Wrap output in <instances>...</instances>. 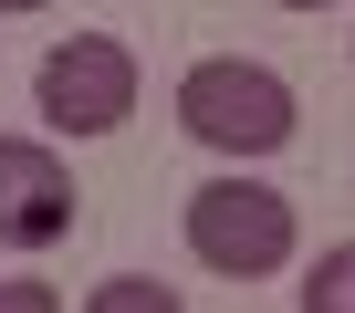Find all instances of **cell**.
<instances>
[{
	"instance_id": "cell-8",
	"label": "cell",
	"mask_w": 355,
	"mask_h": 313,
	"mask_svg": "<svg viewBox=\"0 0 355 313\" xmlns=\"http://www.w3.org/2000/svg\"><path fill=\"white\" fill-rule=\"evenodd\" d=\"M282 11H334V0H282Z\"/></svg>"
},
{
	"instance_id": "cell-5",
	"label": "cell",
	"mask_w": 355,
	"mask_h": 313,
	"mask_svg": "<svg viewBox=\"0 0 355 313\" xmlns=\"http://www.w3.org/2000/svg\"><path fill=\"white\" fill-rule=\"evenodd\" d=\"M303 313H355V240H334V251L303 271Z\"/></svg>"
},
{
	"instance_id": "cell-4",
	"label": "cell",
	"mask_w": 355,
	"mask_h": 313,
	"mask_svg": "<svg viewBox=\"0 0 355 313\" xmlns=\"http://www.w3.org/2000/svg\"><path fill=\"white\" fill-rule=\"evenodd\" d=\"M73 178H63V156L42 136H0V240L11 251H53L73 230Z\"/></svg>"
},
{
	"instance_id": "cell-2",
	"label": "cell",
	"mask_w": 355,
	"mask_h": 313,
	"mask_svg": "<svg viewBox=\"0 0 355 313\" xmlns=\"http://www.w3.org/2000/svg\"><path fill=\"white\" fill-rule=\"evenodd\" d=\"M189 251L220 282H261L293 261V199L261 178H209V188H189Z\"/></svg>"
},
{
	"instance_id": "cell-7",
	"label": "cell",
	"mask_w": 355,
	"mask_h": 313,
	"mask_svg": "<svg viewBox=\"0 0 355 313\" xmlns=\"http://www.w3.org/2000/svg\"><path fill=\"white\" fill-rule=\"evenodd\" d=\"M0 313H53V282H0Z\"/></svg>"
},
{
	"instance_id": "cell-9",
	"label": "cell",
	"mask_w": 355,
	"mask_h": 313,
	"mask_svg": "<svg viewBox=\"0 0 355 313\" xmlns=\"http://www.w3.org/2000/svg\"><path fill=\"white\" fill-rule=\"evenodd\" d=\"M0 11H42V0H0Z\"/></svg>"
},
{
	"instance_id": "cell-1",
	"label": "cell",
	"mask_w": 355,
	"mask_h": 313,
	"mask_svg": "<svg viewBox=\"0 0 355 313\" xmlns=\"http://www.w3.org/2000/svg\"><path fill=\"white\" fill-rule=\"evenodd\" d=\"M178 125H189L199 146H220V156H282L293 125H303V105H293V84L272 63L209 53V63L178 73Z\"/></svg>"
},
{
	"instance_id": "cell-3",
	"label": "cell",
	"mask_w": 355,
	"mask_h": 313,
	"mask_svg": "<svg viewBox=\"0 0 355 313\" xmlns=\"http://www.w3.org/2000/svg\"><path fill=\"white\" fill-rule=\"evenodd\" d=\"M32 105H42L53 136H115V125L136 115V53H125L115 32H73V42L42 53Z\"/></svg>"
},
{
	"instance_id": "cell-6",
	"label": "cell",
	"mask_w": 355,
	"mask_h": 313,
	"mask_svg": "<svg viewBox=\"0 0 355 313\" xmlns=\"http://www.w3.org/2000/svg\"><path fill=\"white\" fill-rule=\"evenodd\" d=\"M94 313H178V292H167V282H146V271H125V282H105V292H94Z\"/></svg>"
}]
</instances>
